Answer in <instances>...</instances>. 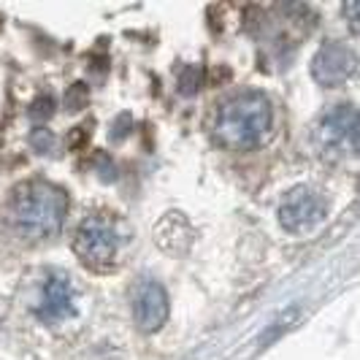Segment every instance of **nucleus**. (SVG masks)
Instances as JSON below:
<instances>
[{"label": "nucleus", "mask_w": 360, "mask_h": 360, "mask_svg": "<svg viewBox=\"0 0 360 360\" xmlns=\"http://www.w3.org/2000/svg\"><path fill=\"white\" fill-rule=\"evenodd\" d=\"M155 238L160 244V250L168 255H184L193 244V228L179 212H168L155 228Z\"/></svg>", "instance_id": "obj_9"}, {"label": "nucleus", "mask_w": 360, "mask_h": 360, "mask_svg": "<svg viewBox=\"0 0 360 360\" xmlns=\"http://www.w3.org/2000/svg\"><path fill=\"white\" fill-rule=\"evenodd\" d=\"M168 292L160 282H146L141 285V290L136 292V301H133V317L136 325L144 330V333H155L160 330L162 325L168 323Z\"/></svg>", "instance_id": "obj_7"}, {"label": "nucleus", "mask_w": 360, "mask_h": 360, "mask_svg": "<svg viewBox=\"0 0 360 360\" xmlns=\"http://www.w3.org/2000/svg\"><path fill=\"white\" fill-rule=\"evenodd\" d=\"M117 250H120L117 231L103 217H87L73 236V252L79 255L84 266L95 271H106L108 266H114Z\"/></svg>", "instance_id": "obj_4"}, {"label": "nucleus", "mask_w": 360, "mask_h": 360, "mask_svg": "<svg viewBox=\"0 0 360 360\" xmlns=\"http://www.w3.org/2000/svg\"><path fill=\"white\" fill-rule=\"evenodd\" d=\"M52 98H38L36 103H33V108H30V114H33V120H46L49 114H52Z\"/></svg>", "instance_id": "obj_10"}, {"label": "nucleus", "mask_w": 360, "mask_h": 360, "mask_svg": "<svg viewBox=\"0 0 360 360\" xmlns=\"http://www.w3.org/2000/svg\"><path fill=\"white\" fill-rule=\"evenodd\" d=\"M347 14H349V27H352V33H358V3H347Z\"/></svg>", "instance_id": "obj_11"}, {"label": "nucleus", "mask_w": 360, "mask_h": 360, "mask_svg": "<svg viewBox=\"0 0 360 360\" xmlns=\"http://www.w3.org/2000/svg\"><path fill=\"white\" fill-rule=\"evenodd\" d=\"M274 106L263 92H241L225 101L214 117V141L225 149H252L271 130Z\"/></svg>", "instance_id": "obj_2"}, {"label": "nucleus", "mask_w": 360, "mask_h": 360, "mask_svg": "<svg viewBox=\"0 0 360 360\" xmlns=\"http://www.w3.org/2000/svg\"><path fill=\"white\" fill-rule=\"evenodd\" d=\"M68 214V195L52 181L33 179L19 184L6 203V222L25 238L54 236Z\"/></svg>", "instance_id": "obj_1"}, {"label": "nucleus", "mask_w": 360, "mask_h": 360, "mask_svg": "<svg viewBox=\"0 0 360 360\" xmlns=\"http://www.w3.org/2000/svg\"><path fill=\"white\" fill-rule=\"evenodd\" d=\"M355 71V54L342 41H328L311 60V76L323 87H339Z\"/></svg>", "instance_id": "obj_6"}, {"label": "nucleus", "mask_w": 360, "mask_h": 360, "mask_svg": "<svg viewBox=\"0 0 360 360\" xmlns=\"http://www.w3.org/2000/svg\"><path fill=\"white\" fill-rule=\"evenodd\" d=\"M279 225L288 233H309L325 217V200L311 187H292L279 203Z\"/></svg>", "instance_id": "obj_5"}, {"label": "nucleus", "mask_w": 360, "mask_h": 360, "mask_svg": "<svg viewBox=\"0 0 360 360\" xmlns=\"http://www.w3.org/2000/svg\"><path fill=\"white\" fill-rule=\"evenodd\" d=\"M38 317L46 323H60L73 317V290L65 274H52L44 285V301L38 307Z\"/></svg>", "instance_id": "obj_8"}, {"label": "nucleus", "mask_w": 360, "mask_h": 360, "mask_svg": "<svg viewBox=\"0 0 360 360\" xmlns=\"http://www.w3.org/2000/svg\"><path fill=\"white\" fill-rule=\"evenodd\" d=\"M358 108L352 103H339L328 108L314 127L311 139L317 152L325 158H355L358 155Z\"/></svg>", "instance_id": "obj_3"}]
</instances>
